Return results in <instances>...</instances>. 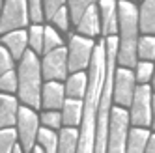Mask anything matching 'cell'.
<instances>
[{"instance_id": "obj_1", "label": "cell", "mask_w": 155, "mask_h": 153, "mask_svg": "<svg viewBox=\"0 0 155 153\" xmlns=\"http://www.w3.org/2000/svg\"><path fill=\"white\" fill-rule=\"evenodd\" d=\"M107 75V41L95 45L94 58L90 63V76H88V93L84 97V116L82 129L79 136V149L77 153H95V135H97V112L99 101L103 93Z\"/></svg>"}, {"instance_id": "obj_2", "label": "cell", "mask_w": 155, "mask_h": 153, "mask_svg": "<svg viewBox=\"0 0 155 153\" xmlns=\"http://www.w3.org/2000/svg\"><path fill=\"white\" fill-rule=\"evenodd\" d=\"M118 23H120V47L118 62L127 67L137 65L138 54V9L135 4L121 0L118 4Z\"/></svg>"}, {"instance_id": "obj_3", "label": "cell", "mask_w": 155, "mask_h": 153, "mask_svg": "<svg viewBox=\"0 0 155 153\" xmlns=\"http://www.w3.org/2000/svg\"><path fill=\"white\" fill-rule=\"evenodd\" d=\"M41 63L34 50H26L19 65V95L26 105L38 108L41 105Z\"/></svg>"}, {"instance_id": "obj_4", "label": "cell", "mask_w": 155, "mask_h": 153, "mask_svg": "<svg viewBox=\"0 0 155 153\" xmlns=\"http://www.w3.org/2000/svg\"><path fill=\"white\" fill-rule=\"evenodd\" d=\"M129 112L124 108H112L110 116V129H108V146L107 153H125L127 140H129Z\"/></svg>"}, {"instance_id": "obj_5", "label": "cell", "mask_w": 155, "mask_h": 153, "mask_svg": "<svg viewBox=\"0 0 155 153\" xmlns=\"http://www.w3.org/2000/svg\"><path fill=\"white\" fill-rule=\"evenodd\" d=\"M131 122L137 127H148L153 119V97H151V90L148 84H142L137 88L135 97L131 103Z\"/></svg>"}, {"instance_id": "obj_6", "label": "cell", "mask_w": 155, "mask_h": 153, "mask_svg": "<svg viewBox=\"0 0 155 153\" xmlns=\"http://www.w3.org/2000/svg\"><path fill=\"white\" fill-rule=\"evenodd\" d=\"M28 24V4L23 0H9L4 4L2 19H0V32L6 36L9 32L21 30Z\"/></svg>"}, {"instance_id": "obj_7", "label": "cell", "mask_w": 155, "mask_h": 153, "mask_svg": "<svg viewBox=\"0 0 155 153\" xmlns=\"http://www.w3.org/2000/svg\"><path fill=\"white\" fill-rule=\"evenodd\" d=\"M94 41L82 36H71L69 39V71L81 73L92 63L94 58Z\"/></svg>"}, {"instance_id": "obj_8", "label": "cell", "mask_w": 155, "mask_h": 153, "mask_svg": "<svg viewBox=\"0 0 155 153\" xmlns=\"http://www.w3.org/2000/svg\"><path fill=\"white\" fill-rule=\"evenodd\" d=\"M69 71V49H56L45 54L41 63V73L47 80H64Z\"/></svg>"}, {"instance_id": "obj_9", "label": "cell", "mask_w": 155, "mask_h": 153, "mask_svg": "<svg viewBox=\"0 0 155 153\" xmlns=\"http://www.w3.org/2000/svg\"><path fill=\"white\" fill-rule=\"evenodd\" d=\"M39 119L36 116L34 110H30L28 106H23L19 108V136H21V144H23V151L30 153L34 151V142L38 140V135H39Z\"/></svg>"}, {"instance_id": "obj_10", "label": "cell", "mask_w": 155, "mask_h": 153, "mask_svg": "<svg viewBox=\"0 0 155 153\" xmlns=\"http://www.w3.org/2000/svg\"><path fill=\"white\" fill-rule=\"evenodd\" d=\"M135 75L127 67H121L114 75V101L121 106H129L135 97Z\"/></svg>"}, {"instance_id": "obj_11", "label": "cell", "mask_w": 155, "mask_h": 153, "mask_svg": "<svg viewBox=\"0 0 155 153\" xmlns=\"http://www.w3.org/2000/svg\"><path fill=\"white\" fill-rule=\"evenodd\" d=\"M101 32L105 36H110L116 34L118 28H120V23H118V4L112 2V0H103L101 4Z\"/></svg>"}, {"instance_id": "obj_12", "label": "cell", "mask_w": 155, "mask_h": 153, "mask_svg": "<svg viewBox=\"0 0 155 153\" xmlns=\"http://www.w3.org/2000/svg\"><path fill=\"white\" fill-rule=\"evenodd\" d=\"M4 41V47L12 52V56L15 60H23V56L26 54V45H28V34L25 30H15V32H9L2 37Z\"/></svg>"}, {"instance_id": "obj_13", "label": "cell", "mask_w": 155, "mask_h": 153, "mask_svg": "<svg viewBox=\"0 0 155 153\" xmlns=\"http://www.w3.org/2000/svg\"><path fill=\"white\" fill-rule=\"evenodd\" d=\"M64 103H65V90L60 82H47L45 88H43V93H41V105L45 108H64Z\"/></svg>"}, {"instance_id": "obj_14", "label": "cell", "mask_w": 155, "mask_h": 153, "mask_svg": "<svg viewBox=\"0 0 155 153\" xmlns=\"http://www.w3.org/2000/svg\"><path fill=\"white\" fill-rule=\"evenodd\" d=\"M19 122V105L12 95H0V125L4 129L15 125Z\"/></svg>"}, {"instance_id": "obj_15", "label": "cell", "mask_w": 155, "mask_h": 153, "mask_svg": "<svg viewBox=\"0 0 155 153\" xmlns=\"http://www.w3.org/2000/svg\"><path fill=\"white\" fill-rule=\"evenodd\" d=\"M81 34L84 36H97L101 32V19H99V13H97V4L92 2V6L88 8L86 15L82 17V21L77 24Z\"/></svg>"}, {"instance_id": "obj_16", "label": "cell", "mask_w": 155, "mask_h": 153, "mask_svg": "<svg viewBox=\"0 0 155 153\" xmlns=\"http://www.w3.org/2000/svg\"><path fill=\"white\" fill-rule=\"evenodd\" d=\"M82 116H84V103L82 99H65L64 103V112H62V119L65 125H79L82 123Z\"/></svg>"}, {"instance_id": "obj_17", "label": "cell", "mask_w": 155, "mask_h": 153, "mask_svg": "<svg viewBox=\"0 0 155 153\" xmlns=\"http://www.w3.org/2000/svg\"><path fill=\"white\" fill-rule=\"evenodd\" d=\"M65 93H68L71 99H82L88 93V75L86 73H73L68 84H65Z\"/></svg>"}, {"instance_id": "obj_18", "label": "cell", "mask_w": 155, "mask_h": 153, "mask_svg": "<svg viewBox=\"0 0 155 153\" xmlns=\"http://www.w3.org/2000/svg\"><path fill=\"white\" fill-rule=\"evenodd\" d=\"M150 142V133L142 127H135L129 131V140H127V151L125 153H146Z\"/></svg>"}, {"instance_id": "obj_19", "label": "cell", "mask_w": 155, "mask_h": 153, "mask_svg": "<svg viewBox=\"0 0 155 153\" xmlns=\"http://www.w3.org/2000/svg\"><path fill=\"white\" fill-rule=\"evenodd\" d=\"M138 23L144 34H155V0H146L140 6Z\"/></svg>"}, {"instance_id": "obj_20", "label": "cell", "mask_w": 155, "mask_h": 153, "mask_svg": "<svg viewBox=\"0 0 155 153\" xmlns=\"http://www.w3.org/2000/svg\"><path fill=\"white\" fill-rule=\"evenodd\" d=\"M79 149V133L73 127H65L60 133L58 153H77Z\"/></svg>"}, {"instance_id": "obj_21", "label": "cell", "mask_w": 155, "mask_h": 153, "mask_svg": "<svg viewBox=\"0 0 155 153\" xmlns=\"http://www.w3.org/2000/svg\"><path fill=\"white\" fill-rule=\"evenodd\" d=\"M38 140H39L41 148L45 149V153H58V142H60V138L54 135L51 129H47V127L39 129Z\"/></svg>"}, {"instance_id": "obj_22", "label": "cell", "mask_w": 155, "mask_h": 153, "mask_svg": "<svg viewBox=\"0 0 155 153\" xmlns=\"http://www.w3.org/2000/svg\"><path fill=\"white\" fill-rule=\"evenodd\" d=\"M138 56L146 62L155 58V36H144L138 39Z\"/></svg>"}, {"instance_id": "obj_23", "label": "cell", "mask_w": 155, "mask_h": 153, "mask_svg": "<svg viewBox=\"0 0 155 153\" xmlns=\"http://www.w3.org/2000/svg\"><path fill=\"white\" fill-rule=\"evenodd\" d=\"M15 129L8 127V129H2V133H0V153H13L15 151Z\"/></svg>"}, {"instance_id": "obj_24", "label": "cell", "mask_w": 155, "mask_h": 153, "mask_svg": "<svg viewBox=\"0 0 155 153\" xmlns=\"http://www.w3.org/2000/svg\"><path fill=\"white\" fill-rule=\"evenodd\" d=\"M28 41L34 52H43V43H45V28H41L39 24H34L28 32Z\"/></svg>"}, {"instance_id": "obj_25", "label": "cell", "mask_w": 155, "mask_h": 153, "mask_svg": "<svg viewBox=\"0 0 155 153\" xmlns=\"http://www.w3.org/2000/svg\"><path fill=\"white\" fill-rule=\"evenodd\" d=\"M90 6H92V2H88V0H71L69 2V13H71V19L75 24H79L82 21V17L86 15Z\"/></svg>"}, {"instance_id": "obj_26", "label": "cell", "mask_w": 155, "mask_h": 153, "mask_svg": "<svg viewBox=\"0 0 155 153\" xmlns=\"http://www.w3.org/2000/svg\"><path fill=\"white\" fill-rule=\"evenodd\" d=\"M60 47H62V37L56 34V30H54V28L47 26L45 28V43H43V52L49 54V52L56 50Z\"/></svg>"}, {"instance_id": "obj_27", "label": "cell", "mask_w": 155, "mask_h": 153, "mask_svg": "<svg viewBox=\"0 0 155 153\" xmlns=\"http://www.w3.org/2000/svg\"><path fill=\"white\" fill-rule=\"evenodd\" d=\"M153 73H155V67H153L151 62H140V63H137V80L138 82L146 84L153 76Z\"/></svg>"}, {"instance_id": "obj_28", "label": "cell", "mask_w": 155, "mask_h": 153, "mask_svg": "<svg viewBox=\"0 0 155 153\" xmlns=\"http://www.w3.org/2000/svg\"><path fill=\"white\" fill-rule=\"evenodd\" d=\"M0 88L4 92H15L19 88V76L15 75V71H8L0 76Z\"/></svg>"}, {"instance_id": "obj_29", "label": "cell", "mask_w": 155, "mask_h": 153, "mask_svg": "<svg viewBox=\"0 0 155 153\" xmlns=\"http://www.w3.org/2000/svg\"><path fill=\"white\" fill-rule=\"evenodd\" d=\"M0 71H2V75L8 71H13V56L6 47L0 49Z\"/></svg>"}, {"instance_id": "obj_30", "label": "cell", "mask_w": 155, "mask_h": 153, "mask_svg": "<svg viewBox=\"0 0 155 153\" xmlns=\"http://www.w3.org/2000/svg\"><path fill=\"white\" fill-rule=\"evenodd\" d=\"M43 6H45V17H47L49 21H54L56 13L60 11V9H62L65 4L62 2V0H47Z\"/></svg>"}, {"instance_id": "obj_31", "label": "cell", "mask_w": 155, "mask_h": 153, "mask_svg": "<svg viewBox=\"0 0 155 153\" xmlns=\"http://www.w3.org/2000/svg\"><path fill=\"white\" fill-rule=\"evenodd\" d=\"M41 122L45 123L47 127H51V129H58L64 119H62V114H60V112L51 110V112H45V114L41 116Z\"/></svg>"}, {"instance_id": "obj_32", "label": "cell", "mask_w": 155, "mask_h": 153, "mask_svg": "<svg viewBox=\"0 0 155 153\" xmlns=\"http://www.w3.org/2000/svg\"><path fill=\"white\" fill-rule=\"evenodd\" d=\"M28 15H30V21L41 23V19H43V4L38 2V0H32V2L28 4Z\"/></svg>"}, {"instance_id": "obj_33", "label": "cell", "mask_w": 155, "mask_h": 153, "mask_svg": "<svg viewBox=\"0 0 155 153\" xmlns=\"http://www.w3.org/2000/svg\"><path fill=\"white\" fill-rule=\"evenodd\" d=\"M54 24H56L60 30H68L69 28V19H68V9H65V6L56 13V17H54Z\"/></svg>"}, {"instance_id": "obj_34", "label": "cell", "mask_w": 155, "mask_h": 153, "mask_svg": "<svg viewBox=\"0 0 155 153\" xmlns=\"http://www.w3.org/2000/svg\"><path fill=\"white\" fill-rule=\"evenodd\" d=\"M146 153H155V135L150 136V142H148V149Z\"/></svg>"}, {"instance_id": "obj_35", "label": "cell", "mask_w": 155, "mask_h": 153, "mask_svg": "<svg viewBox=\"0 0 155 153\" xmlns=\"http://www.w3.org/2000/svg\"><path fill=\"white\" fill-rule=\"evenodd\" d=\"M32 153H45V149H43L41 146H36V148H34V151H32Z\"/></svg>"}, {"instance_id": "obj_36", "label": "cell", "mask_w": 155, "mask_h": 153, "mask_svg": "<svg viewBox=\"0 0 155 153\" xmlns=\"http://www.w3.org/2000/svg\"><path fill=\"white\" fill-rule=\"evenodd\" d=\"M151 122H153V129H155V95H153V119Z\"/></svg>"}, {"instance_id": "obj_37", "label": "cell", "mask_w": 155, "mask_h": 153, "mask_svg": "<svg viewBox=\"0 0 155 153\" xmlns=\"http://www.w3.org/2000/svg\"><path fill=\"white\" fill-rule=\"evenodd\" d=\"M13 153H23V151H21V148H19V146H15V151H13Z\"/></svg>"}, {"instance_id": "obj_38", "label": "cell", "mask_w": 155, "mask_h": 153, "mask_svg": "<svg viewBox=\"0 0 155 153\" xmlns=\"http://www.w3.org/2000/svg\"><path fill=\"white\" fill-rule=\"evenodd\" d=\"M153 88H155V73H153Z\"/></svg>"}]
</instances>
